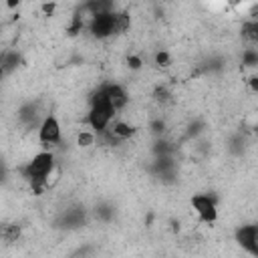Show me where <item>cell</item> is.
<instances>
[{
    "label": "cell",
    "instance_id": "obj_1",
    "mask_svg": "<svg viewBox=\"0 0 258 258\" xmlns=\"http://www.w3.org/2000/svg\"><path fill=\"white\" fill-rule=\"evenodd\" d=\"M115 107L111 105L105 89H99L93 99H91V109L87 115V123L91 125V129L95 133H107V127L111 123V119L115 117Z\"/></svg>",
    "mask_w": 258,
    "mask_h": 258
},
{
    "label": "cell",
    "instance_id": "obj_2",
    "mask_svg": "<svg viewBox=\"0 0 258 258\" xmlns=\"http://www.w3.org/2000/svg\"><path fill=\"white\" fill-rule=\"evenodd\" d=\"M89 32L95 38H109V36H113L115 34V12L107 10V12H99V14L91 16Z\"/></svg>",
    "mask_w": 258,
    "mask_h": 258
},
{
    "label": "cell",
    "instance_id": "obj_3",
    "mask_svg": "<svg viewBox=\"0 0 258 258\" xmlns=\"http://www.w3.org/2000/svg\"><path fill=\"white\" fill-rule=\"evenodd\" d=\"M191 208L196 210L198 218L206 224H214L218 220V210H216V204L210 196H204V194H196L191 198Z\"/></svg>",
    "mask_w": 258,
    "mask_h": 258
},
{
    "label": "cell",
    "instance_id": "obj_4",
    "mask_svg": "<svg viewBox=\"0 0 258 258\" xmlns=\"http://www.w3.org/2000/svg\"><path fill=\"white\" fill-rule=\"evenodd\" d=\"M236 242L242 246V250L258 258V226L256 224L240 226L236 230Z\"/></svg>",
    "mask_w": 258,
    "mask_h": 258
},
{
    "label": "cell",
    "instance_id": "obj_5",
    "mask_svg": "<svg viewBox=\"0 0 258 258\" xmlns=\"http://www.w3.org/2000/svg\"><path fill=\"white\" fill-rule=\"evenodd\" d=\"M38 141L42 145H52L60 141V123L54 115H46L38 127Z\"/></svg>",
    "mask_w": 258,
    "mask_h": 258
},
{
    "label": "cell",
    "instance_id": "obj_6",
    "mask_svg": "<svg viewBox=\"0 0 258 258\" xmlns=\"http://www.w3.org/2000/svg\"><path fill=\"white\" fill-rule=\"evenodd\" d=\"M103 89H105V93H107V97H109L111 105L115 107V111H119V109H123V107L127 105L129 97H127V93H125V89H123L121 85L111 83V85H105Z\"/></svg>",
    "mask_w": 258,
    "mask_h": 258
},
{
    "label": "cell",
    "instance_id": "obj_7",
    "mask_svg": "<svg viewBox=\"0 0 258 258\" xmlns=\"http://www.w3.org/2000/svg\"><path fill=\"white\" fill-rule=\"evenodd\" d=\"M111 133H113L115 139L123 141V139H129V137L135 133V127L129 125V123H125V121H115L113 127H111Z\"/></svg>",
    "mask_w": 258,
    "mask_h": 258
},
{
    "label": "cell",
    "instance_id": "obj_8",
    "mask_svg": "<svg viewBox=\"0 0 258 258\" xmlns=\"http://www.w3.org/2000/svg\"><path fill=\"white\" fill-rule=\"evenodd\" d=\"M240 34L242 38H246L248 42H258V18H252V20H246L240 28Z\"/></svg>",
    "mask_w": 258,
    "mask_h": 258
},
{
    "label": "cell",
    "instance_id": "obj_9",
    "mask_svg": "<svg viewBox=\"0 0 258 258\" xmlns=\"http://www.w3.org/2000/svg\"><path fill=\"white\" fill-rule=\"evenodd\" d=\"M2 238H4V242H8V244L16 242V240L20 238V226H18V224H6V226L2 228Z\"/></svg>",
    "mask_w": 258,
    "mask_h": 258
},
{
    "label": "cell",
    "instance_id": "obj_10",
    "mask_svg": "<svg viewBox=\"0 0 258 258\" xmlns=\"http://www.w3.org/2000/svg\"><path fill=\"white\" fill-rule=\"evenodd\" d=\"M131 24V18L127 12H115V34H121L129 28Z\"/></svg>",
    "mask_w": 258,
    "mask_h": 258
},
{
    "label": "cell",
    "instance_id": "obj_11",
    "mask_svg": "<svg viewBox=\"0 0 258 258\" xmlns=\"http://www.w3.org/2000/svg\"><path fill=\"white\" fill-rule=\"evenodd\" d=\"M153 101L159 103V105L169 103V101H171V93H169V89H167L165 85H157V87L153 89Z\"/></svg>",
    "mask_w": 258,
    "mask_h": 258
},
{
    "label": "cell",
    "instance_id": "obj_12",
    "mask_svg": "<svg viewBox=\"0 0 258 258\" xmlns=\"http://www.w3.org/2000/svg\"><path fill=\"white\" fill-rule=\"evenodd\" d=\"M16 62H18V54L16 52H4L2 54V73L8 75L16 67Z\"/></svg>",
    "mask_w": 258,
    "mask_h": 258
},
{
    "label": "cell",
    "instance_id": "obj_13",
    "mask_svg": "<svg viewBox=\"0 0 258 258\" xmlns=\"http://www.w3.org/2000/svg\"><path fill=\"white\" fill-rule=\"evenodd\" d=\"M77 143H79L81 147L93 145V143H95V133H93V131H81L79 137H77Z\"/></svg>",
    "mask_w": 258,
    "mask_h": 258
},
{
    "label": "cell",
    "instance_id": "obj_14",
    "mask_svg": "<svg viewBox=\"0 0 258 258\" xmlns=\"http://www.w3.org/2000/svg\"><path fill=\"white\" fill-rule=\"evenodd\" d=\"M244 64L256 67L258 64V50H246L244 52Z\"/></svg>",
    "mask_w": 258,
    "mask_h": 258
},
{
    "label": "cell",
    "instance_id": "obj_15",
    "mask_svg": "<svg viewBox=\"0 0 258 258\" xmlns=\"http://www.w3.org/2000/svg\"><path fill=\"white\" fill-rule=\"evenodd\" d=\"M169 60H171V58H169V54H167L165 50H159V52L155 54V64H157V67H167Z\"/></svg>",
    "mask_w": 258,
    "mask_h": 258
},
{
    "label": "cell",
    "instance_id": "obj_16",
    "mask_svg": "<svg viewBox=\"0 0 258 258\" xmlns=\"http://www.w3.org/2000/svg\"><path fill=\"white\" fill-rule=\"evenodd\" d=\"M127 64H129V69H133V71H137V69H141V58L137 56V54H131V56H127Z\"/></svg>",
    "mask_w": 258,
    "mask_h": 258
},
{
    "label": "cell",
    "instance_id": "obj_17",
    "mask_svg": "<svg viewBox=\"0 0 258 258\" xmlns=\"http://www.w3.org/2000/svg\"><path fill=\"white\" fill-rule=\"evenodd\" d=\"M248 85H250V89H252L254 93H258V77H252V79L248 81Z\"/></svg>",
    "mask_w": 258,
    "mask_h": 258
},
{
    "label": "cell",
    "instance_id": "obj_18",
    "mask_svg": "<svg viewBox=\"0 0 258 258\" xmlns=\"http://www.w3.org/2000/svg\"><path fill=\"white\" fill-rule=\"evenodd\" d=\"M54 8H56V4H42V12L44 14H52Z\"/></svg>",
    "mask_w": 258,
    "mask_h": 258
},
{
    "label": "cell",
    "instance_id": "obj_19",
    "mask_svg": "<svg viewBox=\"0 0 258 258\" xmlns=\"http://www.w3.org/2000/svg\"><path fill=\"white\" fill-rule=\"evenodd\" d=\"M256 14H258V4H256V6L252 8V16H256Z\"/></svg>",
    "mask_w": 258,
    "mask_h": 258
},
{
    "label": "cell",
    "instance_id": "obj_20",
    "mask_svg": "<svg viewBox=\"0 0 258 258\" xmlns=\"http://www.w3.org/2000/svg\"><path fill=\"white\" fill-rule=\"evenodd\" d=\"M256 135H258V125H256Z\"/></svg>",
    "mask_w": 258,
    "mask_h": 258
}]
</instances>
